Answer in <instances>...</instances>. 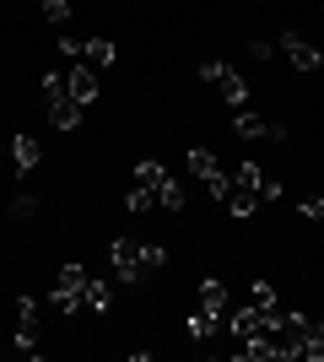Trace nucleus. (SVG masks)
<instances>
[{
    "mask_svg": "<svg viewBox=\"0 0 324 362\" xmlns=\"http://www.w3.org/2000/svg\"><path fill=\"white\" fill-rule=\"evenodd\" d=\"M87 281H92V276H87V265H81V259H65L60 265V276H54V308H60V314H76V308H87Z\"/></svg>",
    "mask_w": 324,
    "mask_h": 362,
    "instance_id": "f257e3e1",
    "label": "nucleus"
},
{
    "mask_svg": "<svg viewBox=\"0 0 324 362\" xmlns=\"http://www.w3.org/2000/svg\"><path fill=\"white\" fill-rule=\"evenodd\" d=\"M189 173L205 184V195H211V200L232 195V173H222V157H216L211 146H189Z\"/></svg>",
    "mask_w": 324,
    "mask_h": 362,
    "instance_id": "f03ea898",
    "label": "nucleus"
},
{
    "mask_svg": "<svg viewBox=\"0 0 324 362\" xmlns=\"http://www.w3.org/2000/svg\"><path fill=\"white\" fill-rule=\"evenodd\" d=\"M108 259H114V276H119L124 287L146 281V265H140V243H130V238H114V243H108Z\"/></svg>",
    "mask_w": 324,
    "mask_h": 362,
    "instance_id": "7ed1b4c3",
    "label": "nucleus"
},
{
    "mask_svg": "<svg viewBox=\"0 0 324 362\" xmlns=\"http://www.w3.org/2000/svg\"><path fill=\"white\" fill-rule=\"evenodd\" d=\"M65 92H71L81 108H92L97 103V71L87 60H71V65H65Z\"/></svg>",
    "mask_w": 324,
    "mask_h": 362,
    "instance_id": "20e7f679",
    "label": "nucleus"
},
{
    "mask_svg": "<svg viewBox=\"0 0 324 362\" xmlns=\"http://www.w3.org/2000/svg\"><path fill=\"white\" fill-rule=\"evenodd\" d=\"M232 184H244V189H254L260 200H276V195H281V184L270 179V173H265L260 163H238V168H232Z\"/></svg>",
    "mask_w": 324,
    "mask_h": 362,
    "instance_id": "39448f33",
    "label": "nucleus"
},
{
    "mask_svg": "<svg viewBox=\"0 0 324 362\" xmlns=\"http://www.w3.org/2000/svg\"><path fill=\"white\" fill-rule=\"evenodd\" d=\"M38 325H44L38 303H32V298H16V346H22V351L38 346Z\"/></svg>",
    "mask_w": 324,
    "mask_h": 362,
    "instance_id": "423d86ee",
    "label": "nucleus"
},
{
    "mask_svg": "<svg viewBox=\"0 0 324 362\" xmlns=\"http://www.w3.org/2000/svg\"><path fill=\"white\" fill-rule=\"evenodd\" d=\"M281 49H287V60H292L303 76H313V71L324 65V54L308 44V38H297V33H281Z\"/></svg>",
    "mask_w": 324,
    "mask_h": 362,
    "instance_id": "0eeeda50",
    "label": "nucleus"
},
{
    "mask_svg": "<svg viewBox=\"0 0 324 362\" xmlns=\"http://www.w3.org/2000/svg\"><path fill=\"white\" fill-rule=\"evenodd\" d=\"M6 151H11L16 173H32V168L44 163V146H38V141H32V136H11V146H6Z\"/></svg>",
    "mask_w": 324,
    "mask_h": 362,
    "instance_id": "6e6552de",
    "label": "nucleus"
},
{
    "mask_svg": "<svg viewBox=\"0 0 324 362\" xmlns=\"http://www.w3.org/2000/svg\"><path fill=\"white\" fill-rule=\"evenodd\" d=\"M81 119H87V108H81L76 98H60V103H49V124H54V130H81Z\"/></svg>",
    "mask_w": 324,
    "mask_h": 362,
    "instance_id": "1a4fd4ad",
    "label": "nucleus"
},
{
    "mask_svg": "<svg viewBox=\"0 0 324 362\" xmlns=\"http://www.w3.org/2000/svg\"><path fill=\"white\" fill-rule=\"evenodd\" d=\"M216 325H222V314H211V308H195V314L184 319V335H189V341H211Z\"/></svg>",
    "mask_w": 324,
    "mask_h": 362,
    "instance_id": "9d476101",
    "label": "nucleus"
},
{
    "mask_svg": "<svg viewBox=\"0 0 324 362\" xmlns=\"http://www.w3.org/2000/svg\"><path fill=\"white\" fill-rule=\"evenodd\" d=\"M232 130H238L244 141H260V136H270V119H260V114L244 103V108H238V119H232Z\"/></svg>",
    "mask_w": 324,
    "mask_h": 362,
    "instance_id": "9b49d317",
    "label": "nucleus"
},
{
    "mask_svg": "<svg viewBox=\"0 0 324 362\" xmlns=\"http://www.w3.org/2000/svg\"><path fill=\"white\" fill-rule=\"evenodd\" d=\"M81 60L92 65V71H103V65H114V60H119V49L108 44V38H87V44H81Z\"/></svg>",
    "mask_w": 324,
    "mask_h": 362,
    "instance_id": "f8f14e48",
    "label": "nucleus"
},
{
    "mask_svg": "<svg viewBox=\"0 0 324 362\" xmlns=\"http://www.w3.org/2000/svg\"><path fill=\"white\" fill-rule=\"evenodd\" d=\"M222 206H227L232 216H254V211H260V206H265V200L254 195V189H244V184H232V195L222 200Z\"/></svg>",
    "mask_w": 324,
    "mask_h": 362,
    "instance_id": "ddd939ff",
    "label": "nucleus"
},
{
    "mask_svg": "<svg viewBox=\"0 0 324 362\" xmlns=\"http://www.w3.org/2000/svg\"><path fill=\"white\" fill-rule=\"evenodd\" d=\"M162 179H168V168L157 163V157H140V163L130 168V184H146V189H157Z\"/></svg>",
    "mask_w": 324,
    "mask_h": 362,
    "instance_id": "4468645a",
    "label": "nucleus"
},
{
    "mask_svg": "<svg viewBox=\"0 0 324 362\" xmlns=\"http://www.w3.org/2000/svg\"><path fill=\"white\" fill-rule=\"evenodd\" d=\"M216 87H222V98H227L232 108H244V103H248V81H244L238 71H232V65L222 71V81H216Z\"/></svg>",
    "mask_w": 324,
    "mask_h": 362,
    "instance_id": "2eb2a0df",
    "label": "nucleus"
},
{
    "mask_svg": "<svg viewBox=\"0 0 324 362\" xmlns=\"http://www.w3.org/2000/svg\"><path fill=\"white\" fill-rule=\"evenodd\" d=\"M157 211H184V184H179V179L157 184Z\"/></svg>",
    "mask_w": 324,
    "mask_h": 362,
    "instance_id": "dca6fc26",
    "label": "nucleus"
},
{
    "mask_svg": "<svg viewBox=\"0 0 324 362\" xmlns=\"http://www.w3.org/2000/svg\"><path fill=\"white\" fill-rule=\"evenodd\" d=\"M38 98H44V108H49V103H60V98H71V92H65V71H44V81H38Z\"/></svg>",
    "mask_w": 324,
    "mask_h": 362,
    "instance_id": "f3484780",
    "label": "nucleus"
},
{
    "mask_svg": "<svg viewBox=\"0 0 324 362\" xmlns=\"http://www.w3.org/2000/svg\"><path fill=\"white\" fill-rule=\"evenodd\" d=\"M200 308H211V314H222V308H227V281H200Z\"/></svg>",
    "mask_w": 324,
    "mask_h": 362,
    "instance_id": "a211bd4d",
    "label": "nucleus"
},
{
    "mask_svg": "<svg viewBox=\"0 0 324 362\" xmlns=\"http://www.w3.org/2000/svg\"><path fill=\"white\" fill-rule=\"evenodd\" d=\"M87 308H92V314H108V308H114V287H108V281H87Z\"/></svg>",
    "mask_w": 324,
    "mask_h": 362,
    "instance_id": "6ab92c4d",
    "label": "nucleus"
},
{
    "mask_svg": "<svg viewBox=\"0 0 324 362\" xmlns=\"http://www.w3.org/2000/svg\"><path fill=\"white\" fill-rule=\"evenodd\" d=\"M124 206H130L136 216L157 211V189H146V184H130V195H124Z\"/></svg>",
    "mask_w": 324,
    "mask_h": 362,
    "instance_id": "aec40b11",
    "label": "nucleus"
},
{
    "mask_svg": "<svg viewBox=\"0 0 324 362\" xmlns=\"http://www.w3.org/2000/svg\"><path fill=\"white\" fill-rule=\"evenodd\" d=\"M140 265H146V276L162 271V265H168V249H162V243H140Z\"/></svg>",
    "mask_w": 324,
    "mask_h": 362,
    "instance_id": "412c9836",
    "label": "nucleus"
},
{
    "mask_svg": "<svg viewBox=\"0 0 324 362\" xmlns=\"http://www.w3.org/2000/svg\"><path fill=\"white\" fill-rule=\"evenodd\" d=\"M248 303H254V308H276V287H270V281H254V287H248Z\"/></svg>",
    "mask_w": 324,
    "mask_h": 362,
    "instance_id": "4be33fe9",
    "label": "nucleus"
},
{
    "mask_svg": "<svg viewBox=\"0 0 324 362\" xmlns=\"http://www.w3.org/2000/svg\"><path fill=\"white\" fill-rule=\"evenodd\" d=\"M11 216H16V222H28V216H38V200H32L28 189H22V195L11 200Z\"/></svg>",
    "mask_w": 324,
    "mask_h": 362,
    "instance_id": "5701e85b",
    "label": "nucleus"
},
{
    "mask_svg": "<svg viewBox=\"0 0 324 362\" xmlns=\"http://www.w3.org/2000/svg\"><path fill=\"white\" fill-rule=\"evenodd\" d=\"M38 11H44L49 22H65V16H71V0H38Z\"/></svg>",
    "mask_w": 324,
    "mask_h": 362,
    "instance_id": "b1692460",
    "label": "nucleus"
},
{
    "mask_svg": "<svg viewBox=\"0 0 324 362\" xmlns=\"http://www.w3.org/2000/svg\"><path fill=\"white\" fill-rule=\"evenodd\" d=\"M297 216H308V222H319V216H324V189H319V195H308V200H303V206H297Z\"/></svg>",
    "mask_w": 324,
    "mask_h": 362,
    "instance_id": "393cba45",
    "label": "nucleus"
},
{
    "mask_svg": "<svg viewBox=\"0 0 324 362\" xmlns=\"http://www.w3.org/2000/svg\"><path fill=\"white\" fill-rule=\"evenodd\" d=\"M222 71H227L222 60H200V81H222Z\"/></svg>",
    "mask_w": 324,
    "mask_h": 362,
    "instance_id": "a878e982",
    "label": "nucleus"
},
{
    "mask_svg": "<svg viewBox=\"0 0 324 362\" xmlns=\"http://www.w3.org/2000/svg\"><path fill=\"white\" fill-rule=\"evenodd\" d=\"M248 54H254V60H270V54H276V44H260V38H248Z\"/></svg>",
    "mask_w": 324,
    "mask_h": 362,
    "instance_id": "bb28decb",
    "label": "nucleus"
},
{
    "mask_svg": "<svg viewBox=\"0 0 324 362\" xmlns=\"http://www.w3.org/2000/svg\"><path fill=\"white\" fill-rule=\"evenodd\" d=\"M0 151H6V146H0Z\"/></svg>",
    "mask_w": 324,
    "mask_h": 362,
    "instance_id": "cd10ccee",
    "label": "nucleus"
}]
</instances>
